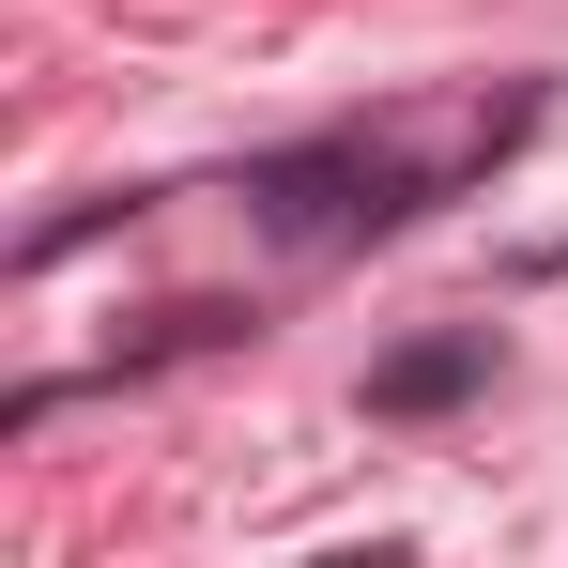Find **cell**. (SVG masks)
<instances>
[{"label": "cell", "mask_w": 568, "mask_h": 568, "mask_svg": "<svg viewBox=\"0 0 568 568\" xmlns=\"http://www.w3.org/2000/svg\"><path fill=\"white\" fill-rule=\"evenodd\" d=\"M462 384H491V338H415V354L369 369V415H446Z\"/></svg>", "instance_id": "cell-2"}, {"label": "cell", "mask_w": 568, "mask_h": 568, "mask_svg": "<svg viewBox=\"0 0 568 568\" xmlns=\"http://www.w3.org/2000/svg\"><path fill=\"white\" fill-rule=\"evenodd\" d=\"M246 200H262V231H292V246H354V231H399L415 215V170L399 154H277Z\"/></svg>", "instance_id": "cell-1"}]
</instances>
